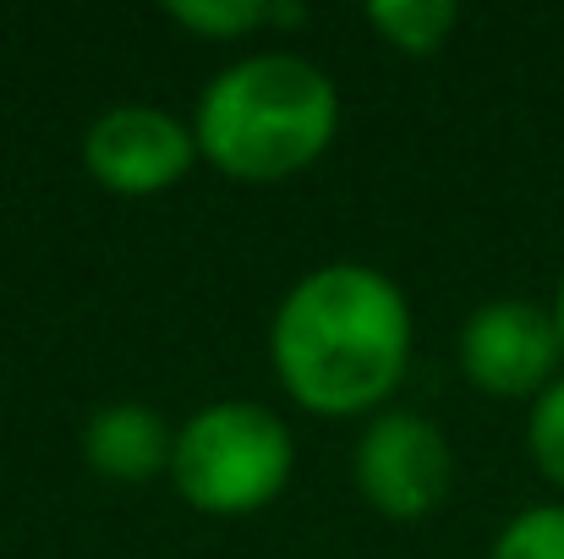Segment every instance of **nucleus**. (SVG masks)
<instances>
[{
  "label": "nucleus",
  "mask_w": 564,
  "mask_h": 559,
  "mask_svg": "<svg viewBox=\"0 0 564 559\" xmlns=\"http://www.w3.org/2000/svg\"><path fill=\"white\" fill-rule=\"evenodd\" d=\"M351 477L357 494L389 522H422L449 499L455 483V455L444 428L427 411L411 406H383L368 417L357 450H351Z\"/></svg>",
  "instance_id": "4"
},
{
  "label": "nucleus",
  "mask_w": 564,
  "mask_h": 559,
  "mask_svg": "<svg viewBox=\"0 0 564 559\" xmlns=\"http://www.w3.org/2000/svg\"><path fill=\"white\" fill-rule=\"evenodd\" d=\"M368 22H373L394 50H405V55H433V50H444V39L455 33L460 6H455V0H378V6H368Z\"/></svg>",
  "instance_id": "8"
},
{
  "label": "nucleus",
  "mask_w": 564,
  "mask_h": 559,
  "mask_svg": "<svg viewBox=\"0 0 564 559\" xmlns=\"http://www.w3.org/2000/svg\"><path fill=\"white\" fill-rule=\"evenodd\" d=\"M416 319L394 275L335 258L307 269L269 319V363L318 417H373L411 368Z\"/></svg>",
  "instance_id": "1"
},
{
  "label": "nucleus",
  "mask_w": 564,
  "mask_h": 559,
  "mask_svg": "<svg viewBox=\"0 0 564 559\" xmlns=\"http://www.w3.org/2000/svg\"><path fill=\"white\" fill-rule=\"evenodd\" d=\"M460 373L499 400H538L564 363V341L554 324V308L532 297H494L466 313L455 341Z\"/></svg>",
  "instance_id": "5"
},
{
  "label": "nucleus",
  "mask_w": 564,
  "mask_h": 559,
  "mask_svg": "<svg viewBox=\"0 0 564 559\" xmlns=\"http://www.w3.org/2000/svg\"><path fill=\"white\" fill-rule=\"evenodd\" d=\"M171 455H176V428L149 400H105L83 422V461L105 483L171 477Z\"/></svg>",
  "instance_id": "7"
},
{
  "label": "nucleus",
  "mask_w": 564,
  "mask_h": 559,
  "mask_svg": "<svg viewBox=\"0 0 564 559\" xmlns=\"http://www.w3.org/2000/svg\"><path fill=\"white\" fill-rule=\"evenodd\" d=\"M296 472V439L263 400H208L176 428L171 483L203 516H252L285 494Z\"/></svg>",
  "instance_id": "3"
},
{
  "label": "nucleus",
  "mask_w": 564,
  "mask_h": 559,
  "mask_svg": "<svg viewBox=\"0 0 564 559\" xmlns=\"http://www.w3.org/2000/svg\"><path fill=\"white\" fill-rule=\"evenodd\" d=\"M192 121L165 105H110L83 127V171L116 197H154L197 165Z\"/></svg>",
  "instance_id": "6"
},
{
  "label": "nucleus",
  "mask_w": 564,
  "mask_h": 559,
  "mask_svg": "<svg viewBox=\"0 0 564 559\" xmlns=\"http://www.w3.org/2000/svg\"><path fill=\"white\" fill-rule=\"evenodd\" d=\"M527 450H532V466L564 488V373L532 400L527 411Z\"/></svg>",
  "instance_id": "11"
},
{
  "label": "nucleus",
  "mask_w": 564,
  "mask_h": 559,
  "mask_svg": "<svg viewBox=\"0 0 564 559\" xmlns=\"http://www.w3.org/2000/svg\"><path fill=\"white\" fill-rule=\"evenodd\" d=\"M340 132V88L302 50H252L214 72L192 110L197 154L230 182H285Z\"/></svg>",
  "instance_id": "2"
},
{
  "label": "nucleus",
  "mask_w": 564,
  "mask_h": 559,
  "mask_svg": "<svg viewBox=\"0 0 564 559\" xmlns=\"http://www.w3.org/2000/svg\"><path fill=\"white\" fill-rule=\"evenodd\" d=\"M269 11L274 0H171L165 17L187 33L203 39H247L258 28H269Z\"/></svg>",
  "instance_id": "10"
},
{
  "label": "nucleus",
  "mask_w": 564,
  "mask_h": 559,
  "mask_svg": "<svg viewBox=\"0 0 564 559\" xmlns=\"http://www.w3.org/2000/svg\"><path fill=\"white\" fill-rule=\"evenodd\" d=\"M488 559H564V499H543V505H527L516 510Z\"/></svg>",
  "instance_id": "9"
},
{
  "label": "nucleus",
  "mask_w": 564,
  "mask_h": 559,
  "mask_svg": "<svg viewBox=\"0 0 564 559\" xmlns=\"http://www.w3.org/2000/svg\"><path fill=\"white\" fill-rule=\"evenodd\" d=\"M549 308H554V324H560V341H564V275H560V291H554Z\"/></svg>",
  "instance_id": "12"
}]
</instances>
